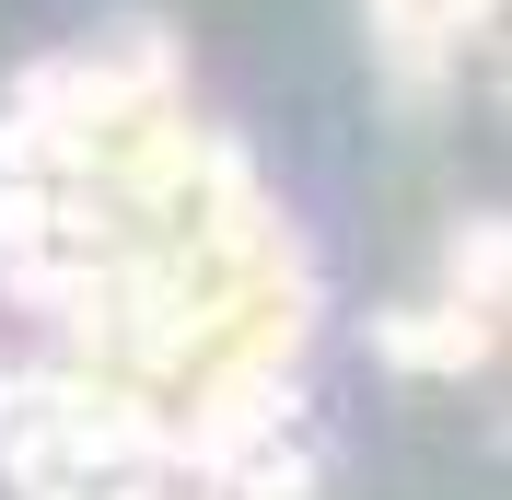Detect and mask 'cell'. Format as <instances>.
<instances>
[{
    "instance_id": "cell-1",
    "label": "cell",
    "mask_w": 512,
    "mask_h": 500,
    "mask_svg": "<svg viewBox=\"0 0 512 500\" xmlns=\"http://www.w3.org/2000/svg\"><path fill=\"white\" fill-rule=\"evenodd\" d=\"M384 349H396L408 373H466V361H489V326H478L466 303H454V314H396Z\"/></svg>"
}]
</instances>
